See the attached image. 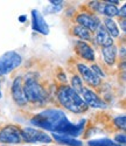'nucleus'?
I'll return each instance as SVG.
<instances>
[{
	"label": "nucleus",
	"instance_id": "obj_25",
	"mask_svg": "<svg viewBox=\"0 0 126 146\" xmlns=\"http://www.w3.org/2000/svg\"><path fill=\"white\" fill-rule=\"evenodd\" d=\"M126 21H125V19H123L121 21H120V23H121V29L125 32V29H126V23H125Z\"/></svg>",
	"mask_w": 126,
	"mask_h": 146
},
{
	"label": "nucleus",
	"instance_id": "obj_10",
	"mask_svg": "<svg viewBox=\"0 0 126 146\" xmlns=\"http://www.w3.org/2000/svg\"><path fill=\"white\" fill-rule=\"evenodd\" d=\"M12 97L13 100L19 104V105H25L27 104V98L25 96V91H23V84H22V77H17L13 82V86H12Z\"/></svg>",
	"mask_w": 126,
	"mask_h": 146
},
{
	"label": "nucleus",
	"instance_id": "obj_4",
	"mask_svg": "<svg viewBox=\"0 0 126 146\" xmlns=\"http://www.w3.org/2000/svg\"><path fill=\"white\" fill-rule=\"evenodd\" d=\"M22 62V57L15 52H7L0 56V76L17 69Z\"/></svg>",
	"mask_w": 126,
	"mask_h": 146
},
{
	"label": "nucleus",
	"instance_id": "obj_21",
	"mask_svg": "<svg viewBox=\"0 0 126 146\" xmlns=\"http://www.w3.org/2000/svg\"><path fill=\"white\" fill-rule=\"evenodd\" d=\"M125 120H126V117L125 116H119V117H117L116 119H115V125L118 127V129H120V130H125V125H126V123H125Z\"/></svg>",
	"mask_w": 126,
	"mask_h": 146
},
{
	"label": "nucleus",
	"instance_id": "obj_16",
	"mask_svg": "<svg viewBox=\"0 0 126 146\" xmlns=\"http://www.w3.org/2000/svg\"><path fill=\"white\" fill-rule=\"evenodd\" d=\"M104 25H105V29L106 32L111 35V38H117V36H119V28L117 26V23L113 21L112 19L110 18H106L104 20Z\"/></svg>",
	"mask_w": 126,
	"mask_h": 146
},
{
	"label": "nucleus",
	"instance_id": "obj_7",
	"mask_svg": "<svg viewBox=\"0 0 126 146\" xmlns=\"http://www.w3.org/2000/svg\"><path fill=\"white\" fill-rule=\"evenodd\" d=\"M80 96H82V100L84 101L86 106H91V108H95V109H104V108H106L105 102L102 98H99L96 92H94L92 90L88 89V88L83 87V89L80 92Z\"/></svg>",
	"mask_w": 126,
	"mask_h": 146
},
{
	"label": "nucleus",
	"instance_id": "obj_8",
	"mask_svg": "<svg viewBox=\"0 0 126 146\" xmlns=\"http://www.w3.org/2000/svg\"><path fill=\"white\" fill-rule=\"evenodd\" d=\"M76 21L80 26L86 28L88 31H97V28L100 26L99 19L96 15L89 13H80L76 17Z\"/></svg>",
	"mask_w": 126,
	"mask_h": 146
},
{
	"label": "nucleus",
	"instance_id": "obj_1",
	"mask_svg": "<svg viewBox=\"0 0 126 146\" xmlns=\"http://www.w3.org/2000/svg\"><path fill=\"white\" fill-rule=\"evenodd\" d=\"M31 123L36 127L52 131L55 135L77 137L83 131L85 120H81L78 124H74L67 118L63 111L50 109V110H44L35 115L31 119Z\"/></svg>",
	"mask_w": 126,
	"mask_h": 146
},
{
	"label": "nucleus",
	"instance_id": "obj_5",
	"mask_svg": "<svg viewBox=\"0 0 126 146\" xmlns=\"http://www.w3.org/2000/svg\"><path fill=\"white\" fill-rule=\"evenodd\" d=\"M21 137L22 140L26 143H44V144H50L53 141V138L46 132L33 129V127H25L21 130Z\"/></svg>",
	"mask_w": 126,
	"mask_h": 146
},
{
	"label": "nucleus",
	"instance_id": "obj_6",
	"mask_svg": "<svg viewBox=\"0 0 126 146\" xmlns=\"http://www.w3.org/2000/svg\"><path fill=\"white\" fill-rule=\"evenodd\" d=\"M22 141L21 130L14 125H6L0 131V143L18 145Z\"/></svg>",
	"mask_w": 126,
	"mask_h": 146
},
{
	"label": "nucleus",
	"instance_id": "obj_17",
	"mask_svg": "<svg viewBox=\"0 0 126 146\" xmlns=\"http://www.w3.org/2000/svg\"><path fill=\"white\" fill-rule=\"evenodd\" d=\"M72 34L76 35L78 39H81L82 41H89L91 40V35H90V31H88L86 28L82 27V26H75L72 28Z\"/></svg>",
	"mask_w": 126,
	"mask_h": 146
},
{
	"label": "nucleus",
	"instance_id": "obj_19",
	"mask_svg": "<svg viewBox=\"0 0 126 146\" xmlns=\"http://www.w3.org/2000/svg\"><path fill=\"white\" fill-rule=\"evenodd\" d=\"M103 14L107 15V18L112 19L113 17H116L118 15V9L115 5H112V4H104V7H103Z\"/></svg>",
	"mask_w": 126,
	"mask_h": 146
},
{
	"label": "nucleus",
	"instance_id": "obj_9",
	"mask_svg": "<svg viewBox=\"0 0 126 146\" xmlns=\"http://www.w3.org/2000/svg\"><path fill=\"white\" fill-rule=\"evenodd\" d=\"M77 69H78V72L81 74L83 81L86 82L90 87H98L100 84V78L92 71L91 68L86 67L83 63H78L77 64Z\"/></svg>",
	"mask_w": 126,
	"mask_h": 146
},
{
	"label": "nucleus",
	"instance_id": "obj_3",
	"mask_svg": "<svg viewBox=\"0 0 126 146\" xmlns=\"http://www.w3.org/2000/svg\"><path fill=\"white\" fill-rule=\"evenodd\" d=\"M23 91L27 101H31L33 103H42L47 98V94L44 89L34 78H26L23 86Z\"/></svg>",
	"mask_w": 126,
	"mask_h": 146
},
{
	"label": "nucleus",
	"instance_id": "obj_2",
	"mask_svg": "<svg viewBox=\"0 0 126 146\" xmlns=\"http://www.w3.org/2000/svg\"><path fill=\"white\" fill-rule=\"evenodd\" d=\"M57 100L61 103V105L64 106L67 110L75 113H82L86 111L88 109L82 97L69 86H62L58 89Z\"/></svg>",
	"mask_w": 126,
	"mask_h": 146
},
{
	"label": "nucleus",
	"instance_id": "obj_20",
	"mask_svg": "<svg viewBox=\"0 0 126 146\" xmlns=\"http://www.w3.org/2000/svg\"><path fill=\"white\" fill-rule=\"evenodd\" d=\"M71 83H72V89L76 91L78 95H80V92H81V90L83 89V83H82V78H80L77 75H75V76H72V78H71Z\"/></svg>",
	"mask_w": 126,
	"mask_h": 146
},
{
	"label": "nucleus",
	"instance_id": "obj_13",
	"mask_svg": "<svg viewBox=\"0 0 126 146\" xmlns=\"http://www.w3.org/2000/svg\"><path fill=\"white\" fill-rule=\"evenodd\" d=\"M96 41L99 46L104 47H109V46H113V40L111 38V35L106 32V29L103 26H99L97 28L96 32Z\"/></svg>",
	"mask_w": 126,
	"mask_h": 146
},
{
	"label": "nucleus",
	"instance_id": "obj_23",
	"mask_svg": "<svg viewBox=\"0 0 126 146\" xmlns=\"http://www.w3.org/2000/svg\"><path fill=\"white\" fill-rule=\"evenodd\" d=\"M91 69H92V71L95 72V74L99 77V76H104V72L102 71V70H100V68L98 67V66H96V64H94L92 67H91Z\"/></svg>",
	"mask_w": 126,
	"mask_h": 146
},
{
	"label": "nucleus",
	"instance_id": "obj_24",
	"mask_svg": "<svg viewBox=\"0 0 126 146\" xmlns=\"http://www.w3.org/2000/svg\"><path fill=\"white\" fill-rule=\"evenodd\" d=\"M125 11H126V6H125V5L121 7V9H120V11H118V15H119V17H121L123 19H125V15H126Z\"/></svg>",
	"mask_w": 126,
	"mask_h": 146
},
{
	"label": "nucleus",
	"instance_id": "obj_26",
	"mask_svg": "<svg viewBox=\"0 0 126 146\" xmlns=\"http://www.w3.org/2000/svg\"><path fill=\"white\" fill-rule=\"evenodd\" d=\"M0 98H1V91H0Z\"/></svg>",
	"mask_w": 126,
	"mask_h": 146
},
{
	"label": "nucleus",
	"instance_id": "obj_18",
	"mask_svg": "<svg viewBox=\"0 0 126 146\" xmlns=\"http://www.w3.org/2000/svg\"><path fill=\"white\" fill-rule=\"evenodd\" d=\"M89 146H121L119 144H117L115 140L111 139H96V140H90L89 141Z\"/></svg>",
	"mask_w": 126,
	"mask_h": 146
},
{
	"label": "nucleus",
	"instance_id": "obj_14",
	"mask_svg": "<svg viewBox=\"0 0 126 146\" xmlns=\"http://www.w3.org/2000/svg\"><path fill=\"white\" fill-rule=\"evenodd\" d=\"M102 54H103L104 62L107 66H113V64H115L116 57H117V48L115 46L104 47L102 49Z\"/></svg>",
	"mask_w": 126,
	"mask_h": 146
},
{
	"label": "nucleus",
	"instance_id": "obj_11",
	"mask_svg": "<svg viewBox=\"0 0 126 146\" xmlns=\"http://www.w3.org/2000/svg\"><path fill=\"white\" fill-rule=\"evenodd\" d=\"M32 21H33V29L39 32L43 35H48L49 34V27L47 25L46 20L43 19V17L40 14L39 11H32Z\"/></svg>",
	"mask_w": 126,
	"mask_h": 146
},
{
	"label": "nucleus",
	"instance_id": "obj_15",
	"mask_svg": "<svg viewBox=\"0 0 126 146\" xmlns=\"http://www.w3.org/2000/svg\"><path fill=\"white\" fill-rule=\"evenodd\" d=\"M54 140L57 141L61 145H67V146H82V141L75 139L74 137L69 136H63V135H55L54 133Z\"/></svg>",
	"mask_w": 126,
	"mask_h": 146
},
{
	"label": "nucleus",
	"instance_id": "obj_22",
	"mask_svg": "<svg viewBox=\"0 0 126 146\" xmlns=\"http://www.w3.org/2000/svg\"><path fill=\"white\" fill-rule=\"evenodd\" d=\"M125 139H126V137H125L124 133L116 136V138H115L116 143H117V144H119V145H121V146H124V145H125Z\"/></svg>",
	"mask_w": 126,
	"mask_h": 146
},
{
	"label": "nucleus",
	"instance_id": "obj_12",
	"mask_svg": "<svg viewBox=\"0 0 126 146\" xmlns=\"http://www.w3.org/2000/svg\"><path fill=\"white\" fill-rule=\"evenodd\" d=\"M75 50H76V53L82 58H84L86 61H90V62L95 61V52L92 49V47L89 46L86 42L77 41L76 43H75Z\"/></svg>",
	"mask_w": 126,
	"mask_h": 146
}]
</instances>
